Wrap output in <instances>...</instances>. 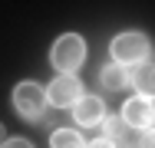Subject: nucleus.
Wrapping results in <instances>:
<instances>
[{
    "label": "nucleus",
    "mask_w": 155,
    "mask_h": 148,
    "mask_svg": "<svg viewBox=\"0 0 155 148\" xmlns=\"http://www.w3.org/2000/svg\"><path fill=\"white\" fill-rule=\"evenodd\" d=\"M50 63L60 69V76H73L86 63V40L79 33H63L50 46Z\"/></svg>",
    "instance_id": "nucleus-1"
},
{
    "label": "nucleus",
    "mask_w": 155,
    "mask_h": 148,
    "mask_svg": "<svg viewBox=\"0 0 155 148\" xmlns=\"http://www.w3.org/2000/svg\"><path fill=\"white\" fill-rule=\"evenodd\" d=\"M46 89L40 86V82H33V79H23V82H17L13 89V109H17V115L27 118V122H43L46 115Z\"/></svg>",
    "instance_id": "nucleus-2"
},
{
    "label": "nucleus",
    "mask_w": 155,
    "mask_h": 148,
    "mask_svg": "<svg viewBox=\"0 0 155 148\" xmlns=\"http://www.w3.org/2000/svg\"><path fill=\"white\" fill-rule=\"evenodd\" d=\"M149 50H152V43H149V36L139 33V30H125V33H119V36L109 43L112 63H119V66H139V63H145Z\"/></svg>",
    "instance_id": "nucleus-3"
},
{
    "label": "nucleus",
    "mask_w": 155,
    "mask_h": 148,
    "mask_svg": "<svg viewBox=\"0 0 155 148\" xmlns=\"http://www.w3.org/2000/svg\"><path fill=\"white\" fill-rule=\"evenodd\" d=\"M79 99H83L79 76H56V79L46 86V102L56 105V109H73Z\"/></svg>",
    "instance_id": "nucleus-4"
},
{
    "label": "nucleus",
    "mask_w": 155,
    "mask_h": 148,
    "mask_svg": "<svg viewBox=\"0 0 155 148\" xmlns=\"http://www.w3.org/2000/svg\"><path fill=\"white\" fill-rule=\"evenodd\" d=\"M122 122L129 128H152L155 125V102L152 99H145V95H132V99H125L122 105Z\"/></svg>",
    "instance_id": "nucleus-5"
},
{
    "label": "nucleus",
    "mask_w": 155,
    "mask_h": 148,
    "mask_svg": "<svg viewBox=\"0 0 155 148\" xmlns=\"http://www.w3.org/2000/svg\"><path fill=\"white\" fill-rule=\"evenodd\" d=\"M73 118L79 122V125H102V118H106V102L99 99V95H83L76 105H73Z\"/></svg>",
    "instance_id": "nucleus-6"
},
{
    "label": "nucleus",
    "mask_w": 155,
    "mask_h": 148,
    "mask_svg": "<svg viewBox=\"0 0 155 148\" xmlns=\"http://www.w3.org/2000/svg\"><path fill=\"white\" fill-rule=\"evenodd\" d=\"M99 82L109 89V92H119L132 82V72H129V66H119V63H106L102 69H99Z\"/></svg>",
    "instance_id": "nucleus-7"
},
{
    "label": "nucleus",
    "mask_w": 155,
    "mask_h": 148,
    "mask_svg": "<svg viewBox=\"0 0 155 148\" xmlns=\"http://www.w3.org/2000/svg\"><path fill=\"white\" fill-rule=\"evenodd\" d=\"M132 86L139 89V95L155 99V63H139L132 69Z\"/></svg>",
    "instance_id": "nucleus-8"
},
{
    "label": "nucleus",
    "mask_w": 155,
    "mask_h": 148,
    "mask_svg": "<svg viewBox=\"0 0 155 148\" xmlns=\"http://www.w3.org/2000/svg\"><path fill=\"white\" fill-rule=\"evenodd\" d=\"M102 138H109L112 145H125L129 142V125L122 122V115H106L102 118Z\"/></svg>",
    "instance_id": "nucleus-9"
},
{
    "label": "nucleus",
    "mask_w": 155,
    "mask_h": 148,
    "mask_svg": "<svg viewBox=\"0 0 155 148\" xmlns=\"http://www.w3.org/2000/svg\"><path fill=\"white\" fill-rule=\"evenodd\" d=\"M50 148H86V142L76 128H56L50 135Z\"/></svg>",
    "instance_id": "nucleus-10"
},
{
    "label": "nucleus",
    "mask_w": 155,
    "mask_h": 148,
    "mask_svg": "<svg viewBox=\"0 0 155 148\" xmlns=\"http://www.w3.org/2000/svg\"><path fill=\"white\" fill-rule=\"evenodd\" d=\"M139 148H155V125L142 132V138H139Z\"/></svg>",
    "instance_id": "nucleus-11"
},
{
    "label": "nucleus",
    "mask_w": 155,
    "mask_h": 148,
    "mask_svg": "<svg viewBox=\"0 0 155 148\" xmlns=\"http://www.w3.org/2000/svg\"><path fill=\"white\" fill-rule=\"evenodd\" d=\"M0 148H33V145L27 142V138H7V142H3Z\"/></svg>",
    "instance_id": "nucleus-12"
},
{
    "label": "nucleus",
    "mask_w": 155,
    "mask_h": 148,
    "mask_svg": "<svg viewBox=\"0 0 155 148\" xmlns=\"http://www.w3.org/2000/svg\"><path fill=\"white\" fill-rule=\"evenodd\" d=\"M86 148H116V145H112L109 138H96V142H89Z\"/></svg>",
    "instance_id": "nucleus-13"
},
{
    "label": "nucleus",
    "mask_w": 155,
    "mask_h": 148,
    "mask_svg": "<svg viewBox=\"0 0 155 148\" xmlns=\"http://www.w3.org/2000/svg\"><path fill=\"white\" fill-rule=\"evenodd\" d=\"M7 142V128H3V122H0V145Z\"/></svg>",
    "instance_id": "nucleus-14"
}]
</instances>
